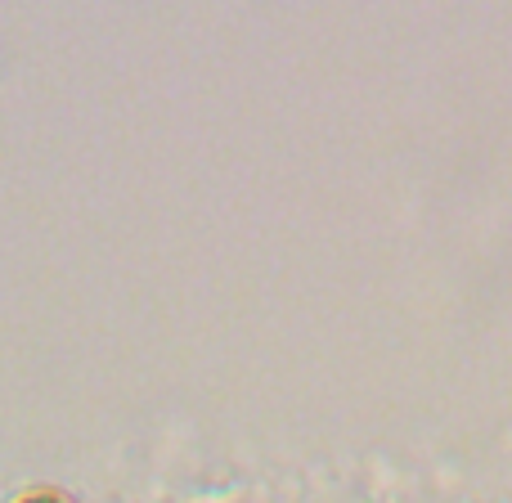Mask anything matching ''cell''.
I'll list each match as a JSON object with an SVG mask.
<instances>
[{"mask_svg":"<svg viewBox=\"0 0 512 503\" xmlns=\"http://www.w3.org/2000/svg\"><path fill=\"white\" fill-rule=\"evenodd\" d=\"M23 503H68V499H63V495H50V490H45V495H27Z\"/></svg>","mask_w":512,"mask_h":503,"instance_id":"obj_1","label":"cell"}]
</instances>
